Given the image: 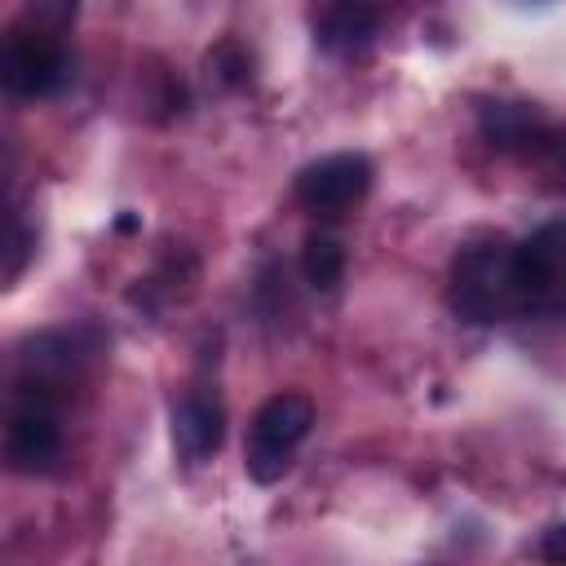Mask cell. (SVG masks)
I'll list each match as a JSON object with an SVG mask.
<instances>
[{"label":"cell","instance_id":"cell-7","mask_svg":"<svg viewBox=\"0 0 566 566\" xmlns=\"http://www.w3.org/2000/svg\"><path fill=\"white\" fill-rule=\"evenodd\" d=\"M226 442V407L212 389H190L172 411V447L181 460L203 464Z\"/></svg>","mask_w":566,"mask_h":566},{"label":"cell","instance_id":"cell-15","mask_svg":"<svg viewBox=\"0 0 566 566\" xmlns=\"http://www.w3.org/2000/svg\"><path fill=\"white\" fill-rule=\"evenodd\" d=\"M539 557H544V562H566V522H553V526L539 535Z\"/></svg>","mask_w":566,"mask_h":566},{"label":"cell","instance_id":"cell-4","mask_svg":"<svg viewBox=\"0 0 566 566\" xmlns=\"http://www.w3.org/2000/svg\"><path fill=\"white\" fill-rule=\"evenodd\" d=\"M513 283H517V310L544 314L566 305V221L539 226L531 239L513 243Z\"/></svg>","mask_w":566,"mask_h":566},{"label":"cell","instance_id":"cell-6","mask_svg":"<svg viewBox=\"0 0 566 566\" xmlns=\"http://www.w3.org/2000/svg\"><path fill=\"white\" fill-rule=\"evenodd\" d=\"M62 455V424H57V402L18 394V407L9 411L4 424V464L22 478L49 473Z\"/></svg>","mask_w":566,"mask_h":566},{"label":"cell","instance_id":"cell-14","mask_svg":"<svg viewBox=\"0 0 566 566\" xmlns=\"http://www.w3.org/2000/svg\"><path fill=\"white\" fill-rule=\"evenodd\" d=\"M31 248H35V234H31V230H27V221L13 212V217H9V261H4V279H9V283L22 274V265H27Z\"/></svg>","mask_w":566,"mask_h":566},{"label":"cell","instance_id":"cell-12","mask_svg":"<svg viewBox=\"0 0 566 566\" xmlns=\"http://www.w3.org/2000/svg\"><path fill=\"white\" fill-rule=\"evenodd\" d=\"M75 13H80V0H27L22 22H31L49 35H66L75 27Z\"/></svg>","mask_w":566,"mask_h":566},{"label":"cell","instance_id":"cell-2","mask_svg":"<svg viewBox=\"0 0 566 566\" xmlns=\"http://www.w3.org/2000/svg\"><path fill=\"white\" fill-rule=\"evenodd\" d=\"M314 424V402L305 394H274L256 407L252 424H248V442H243V469L252 482L270 486L287 473L296 447L305 442Z\"/></svg>","mask_w":566,"mask_h":566},{"label":"cell","instance_id":"cell-1","mask_svg":"<svg viewBox=\"0 0 566 566\" xmlns=\"http://www.w3.org/2000/svg\"><path fill=\"white\" fill-rule=\"evenodd\" d=\"M447 305L460 323H473V327L522 314L517 283H513V243L509 239L464 243L447 274Z\"/></svg>","mask_w":566,"mask_h":566},{"label":"cell","instance_id":"cell-16","mask_svg":"<svg viewBox=\"0 0 566 566\" xmlns=\"http://www.w3.org/2000/svg\"><path fill=\"white\" fill-rule=\"evenodd\" d=\"M562 314H566V305H562Z\"/></svg>","mask_w":566,"mask_h":566},{"label":"cell","instance_id":"cell-13","mask_svg":"<svg viewBox=\"0 0 566 566\" xmlns=\"http://www.w3.org/2000/svg\"><path fill=\"white\" fill-rule=\"evenodd\" d=\"M548 181H557V186H566V128H544V137L535 142V150L526 155Z\"/></svg>","mask_w":566,"mask_h":566},{"label":"cell","instance_id":"cell-9","mask_svg":"<svg viewBox=\"0 0 566 566\" xmlns=\"http://www.w3.org/2000/svg\"><path fill=\"white\" fill-rule=\"evenodd\" d=\"M314 35H318V49H327V53H340V57L363 53V49L371 44V35H376V13H371L367 4H358V0L336 4V9L318 22Z\"/></svg>","mask_w":566,"mask_h":566},{"label":"cell","instance_id":"cell-5","mask_svg":"<svg viewBox=\"0 0 566 566\" xmlns=\"http://www.w3.org/2000/svg\"><path fill=\"white\" fill-rule=\"evenodd\" d=\"M296 203L305 212H318V217H336L345 208H354L367 190H371V159L358 155V150H336V155H323L314 164H305L296 172Z\"/></svg>","mask_w":566,"mask_h":566},{"label":"cell","instance_id":"cell-11","mask_svg":"<svg viewBox=\"0 0 566 566\" xmlns=\"http://www.w3.org/2000/svg\"><path fill=\"white\" fill-rule=\"evenodd\" d=\"M203 71H208V80H212L217 88L234 93V88H243V84L252 80V57H248L234 40H221V44L203 57Z\"/></svg>","mask_w":566,"mask_h":566},{"label":"cell","instance_id":"cell-10","mask_svg":"<svg viewBox=\"0 0 566 566\" xmlns=\"http://www.w3.org/2000/svg\"><path fill=\"white\" fill-rule=\"evenodd\" d=\"M301 270H305L310 287L332 292L345 279V248H340V239L336 234H310L305 252H301Z\"/></svg>","mask_w":566,"mask_h":566},{"label":"cell","instance_id":"cell-3","mask_svg":"<svg viewBox=\"0 0 566 566\" xmlns=\"http://www.w3.org/2000/svg\"><path fill=\"white\" fill-rule=\"evenodd\" d=\"M0 75L4 88L13 97H53L66 80H71V57L62 35H49L31 22H13L4 35V53H0Z\"/></svg>","mask_w":566,"mask_h":566},{"label":"cell","instance_id":"cell-8","mask_svg":"<svg viewBox=\"0 0 566 566\" xmlns=\"http://www.w3.org/2000/svg\"><path fill=\"white\" fill-rule=\"evenodd\" d=\"M548 119L535 102H513V97H491L478 106V133L486 146L504 155H531L535 142L544 137Z\"/></svg>","mask_w":566,"mask_h":566}]
</instances>
